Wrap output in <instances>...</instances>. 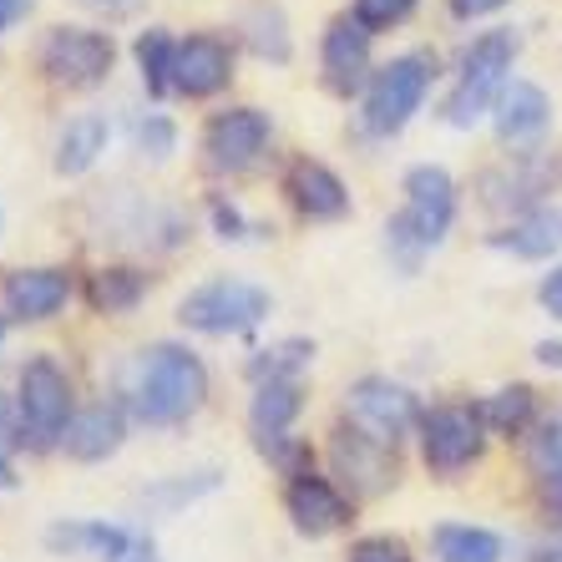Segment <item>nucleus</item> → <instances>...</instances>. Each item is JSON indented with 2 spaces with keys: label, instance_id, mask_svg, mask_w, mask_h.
Instances as JSON below:
<instances>
[{
  "label": "nucleus",
  "instance_id": "f257e3e1",
  "mask_svg": "<svg viewBox=\"0 0 562 562\" xmlns=\"http://www.w3.org/2000/svg\"><path fill=\"white\" fill-rule=\"evenodd\" d=\"M209 395V370L183 345H153L132 355L122 370V401L147 426H178L188 420Z\"/></svg>",
  "mask_w": 562,
  "mask_h": 562
},
{
  "label": "nucleus",
  "instance_id": "f03ea898",
  "mask_svg": "<svg viewBox=\"0 0 562 562\" xmlns=\"http://www.w3.org/2000/svg\"><path fill=\"white\" fill-rule=\"evenodd\" d=\"M451 218H457V183L451 172L436 168V162H420L406 172V213L391 218V249L406 254V269L416 263L420 249H436L446 234H451Z\"/></svg>",
  "mask_w": 562,
  "mask_h": 562
},
{
  "label": "nucleus",
  "instance_id": "7ed1b4c3",
  "mask_svg": "<svg viewBox=\"0 0 562 562\" xmlns=\"http://www.w3.org/2000/svg\"><path fill=\"white\" fill-rule=\"evenodd\" d=\"M512 61H517V36L512 31H486V36L471 41L467 56H461L457 92L446 97V122L451 127H476L486 112H497L502 92L512 87Z\"/></svg>",
  "mask_w": 562,
  "mask_h": 562
},
{
  "label": "nucleus",
  "instance_id": "20e7f679",
  "mask_svg": "<svg viewBox=\"0 0 562 562\" xmlns=\"http://www.w3.org/2000/svg\"><path fill=\"white\" fill-rule=\"evenodd\" d=\"M431 77H436V56L426 52H406L385 61L375 71L366 92V132L370 137H395V132L406 127L411 117L420 112L426 92H431Z\"/></svg>",
  "mask_w": 562,
  "mask_h": 562
},
{
  "label": "nucleus",
  "instance_id": "39448f33",
  "mask_svg": "<svg viewBox=\"0 0 562 562\" xmlns=\"http://www.w3.org/2000/svg\"><path fill=\"white\" fill-rule=\"evenodd\" d=\"M15 411H21V441L46 451L52 441H61L71 426V380L56 360L36 355L21 370V391H15Z\"/></svg>",
  "mask_w": 562,
  "mask_h": 562
},
{
  "label": "nucleus",
  "instance_id": "423d86ee",
  "mask_svg": "<svg viewBox=\"0 0 562 562\" xmlns=\"http://www.w3.org/2000/svg\"><path fill=\"white\" fill-rule=\"evenodd\" d=\"M269 314V289L249 279H209L178 304V319L198 335H244Z\"/></svg>",
  "mask_w": 562,
  "mask_h": 562
},
{
  "label": "nucleus",
  "instance_id": "0eeeda50",
  "mask_svg": "<svg viewBox=\"0 0 562 562\" xmlns=\"http://www.w3.org/2000/svg\"><path fill=\"white\" fill-rule=\"evenodd\" d=\"M117 61V46L102 31H81V26H56L41 41V71L66 87V92H81V87H97V81L112 71Z\"/></svg>",
  "mask_w": 562,
  "mask_h": 562
},
{
  "label": "nucleus",
  "instance_id": "6e6552de",
  "mask_svg": "<svg viewBox=\"0 0 562 562\" xmlns=\"http://www.w3.org/2000/svg\"><path fill=\"white\" fill-rule=\"evenodd\" d=\"M486 446V420L476 406H436L431 416L420 420V451H426V467L451 476V471H467L471 461L482 457Z\"/></svg>",
  "mask_w": 562,
  "mask_h": 562
},
{
  "label": "nucleus",
  "instance_id": "1a4fd4ad",
  "mask_svg": "<svg viewBox=\"0 0 562 562\" xmlns=\"http://www.w3.org/2000/svg\"><path fill=\"white\" fill-rule=\"evenodd\" d=\"M345 416L366 436L395 446L411 431V420H416V395L385 375H366V380H355L350 395H345Z\"/></svg>",
  "mask_w": 562,
  "mask_h": 562
},
{
  "label": "nucleus",
  "instance_id": "9d476101",
  "mask_svg": "<svg viewBox=\"0 0 562 562\" xmlns=\"http://www.w3.org/2000/svg\"><path fill=\"white\" fill-rule=\"evenodd\" d=\"M269 117L259 106H234V112H218L209 122V137H203V153L218 172H244L254 157L269 147Z\"/></svg>",
  "mask_w": 562,
  "mask_h": 562
},
{
  "label": "nucleus",
  "instance_id": "9b49d317",
  "mask_svg": "<svg viewBox=\"0 0 562 562\" xmlns=\"http://www.w3.org/2000/svg\"><path fill=\"white\" fill-rule=\"evenodd\" d=\"M71 300L66 269H11L0 284V314L5 319H52Z\"/></svg>",
  "mask_w": 562,
  "mask_h": 562
},
{
  "label": "nucleus",
  "instance_id": "f8f14e48",
  "mask_svg": "<svg viewBox=\"0 0 562 562\" xmlns=\"http://www.w3.org/2000/svg\"><path fill=\"white\" fill-rule=\"evenodd\" d=\"M234 77V56L218 36H188L178 41V61H172V92L183 97H213Z\"/></svg>",
  "mask_w": 562,
  "mask_h": 562
},
{
  "label": "nucleus",
  "instance_id": "ddd939ff",
  "mask_svg": "<svg viewBox=\"0 0 562 562\" xmlns=\"http://www.w3.org/2000/svg\"><path fill=\"white\" fill-rule=\"evenodd\" d=\"M284 507L304 537H325V532H335V527H345V517H350V502L340 497V486H329L325 476H314V471L289 482Z\"/></svg>",
  "mask_w": 562,
  "mask_h": 562
},
{
  "label": "nucleus",
  "instance_id": "4468645a",
  "mask_svg": "<svg viewBox=\"0 0 562 562\" xmlns=\"http://www.w3.org/2000/svg\"><path fill=\"white\" fill-rule=\"evenodd\" d=\"M335 467H340L360 492H380V486L395 482V446L366 436L360 426H345V431H335Z\"/></svg>",
  "mask_w": 562,
  "mask_h": 562
},
{
  "label": "nucleus",
  "instance_id": "2eb2a0df",
  "mask_svg": "<svg viewBox=\"0 0 562 562\" xmlns=\"http://www.w3.org/2000/svg\"><path fill=\"white\" fill-rule=\"evenodd\" d=\"M325 81L335 92H355L370 71V31L355 21V15H340V21H329L325 31Z\"/></svg>",
  "mask_w": 562,
  "mask_h": 562
},
{
  "label": "nucleus",
  "instance_id": "dca6fc26",
  "mask_svg": "<svg viewBox=\"0 0 562 562\" xmlns=\"http://www.w3.org/2000/svg\"><path fill=\"white\" fill-rule=\"evenodd\" d=\"M284 193L294 198V209H300L304 218H340V213L350 209V193H345V183L325 168V162H310V157L289 168Z\"/></svg>",
  "mask_w": 562,
  "mask_h": 562
},
{
  "label": "nucleus",
  "instance_id": "f3484780",
  "mask_svg": "<svg viewBox=\"0 0 562 562\" xmlns=\"http://www.w3.org/2000/svg\"><path fill=\"white\" fill-rule=\"evenodd\" d=\"M552 122V102L542 87L532 81H512L497 102V132L502 143H527V137H542Z\"/></svg>",
  "mask_w": 562,
  "mask_h": 562
},
{
  "label": "nucleus",
  "instance_id": "a211bd4d",
  "mask_svg": "<svg viewBox=\"0 0 562 562\" xmlns=\"http://www.w3.org/2000/svg\"><path fill=\"white\" fill-rule=\"evenodd\" d=\"M61 446H66V457H77V461H106L122 446V411L117 406L77 411L61 436Z\"/></svg>",
  "mask_w": 562,
  "mask_h": 562
},
{
  "label": "nucleus",
  "instance_id": "6ab92c4d",
  "mask_svg": "<svg viewBox=\"0 0 562 562\" xmlns=\"http://www.w3.org/2000/svg\"><path fill=\"white\" fill-rule=\"evenodd\" d=\"M102 153H106V117H97V112L71 117L61 127V137H56V172H61V178H77V172H87Z\"/></svg>",
  "mask_w": 562,
  "mask_h": 562
},
{
  "label": "nucleus",
  "instance_id": "aec40b11",
  "mask_svg": "<svg viewBox=\"0 0 562 562\" xmlns=\"http://www.w3.org/2000/svg\"><path fill=\"white\" fill-rule=\"evenodd\" d=\"M46 542L56 552H92V558H106V562L127 558V548H132V537L106 522H61L46 532Z\"/></svg>",
  "mask_w": 562,
  "mask_h": 562
},
{
  "label": "nucleus",
  "instance_id": "412c9836",
  "mask_svg": "<svg viewBox=\"0 0 562 562\" xmlns=\"http://www.w3.org/2000/svg\"><path fill=\"white\" fill-rule=\"evenodd\" d=\"M300 416V385L294 380H269L254 391V406H249V426H254V441H274L284 436V426Z\"/></svg>",
  "mask_w": 562,
  "mask_h": 562
},
{
  "label": "nucleus",
  "instance_id": "4be33fe9",
  "mask_svg": "<svg viewBox=\"0 0 562 562\" xmlns=\"http://www.w3.org/2000/svg\"><path fill=\"white\" fill-rule=\"evenodd\" d=\"M497 249H512L517 259H548L552 249H562V209H542L532 218H522L517 228L492 238Z\"/></svg>",
  "mask_w": 562,
  "mask_h": 562
},
{
  "label": "nucleus",
  "instance_id": "5701e85b",
  "mask_svg": "<svg viewBox=\"0 0 562 562\" xmlns=\"http://www.w3.org/2000/svg\"><path fill=\"white\" fill-rule=\"evenodd\" d=\"M527 467H532L537 486L562 507V411H552V416L537 426L532 446H527Z\"/></svg>",
  "mask_w": 562,
  "mask_h": 562
},
{
  "label": "nucleus",
  "instance_id": "b1692460",
  "mask_svg": "<svg viewBox=\"0 0 562 562\" xmlns=\"http://www.w3.org/2000/svg\"><path fill=\"white\" fill-rule=\"evenodd\" d=\"M436 558L441 562H502V537L486 527L446 522L436 527Z\"/></svg>",
  "mask_w": 562,
  "mask_h": 562
},
{
  "label": "nucleus",
  "instance_id": "393cba45",
  "mask_svg": "<svg viewBox=\"0 0 562 562\" xmlns=\"http://www.w3.org/2000/svg\"><path fill=\"white\" fill-rule=\"evenodd\" d=\"M147 294V274L137 269H97L92 284H87V300L97 314H127L137 310V300Z\"/></svg>",
  "mask_w": 562,
  "mask_h": 562
},
{
  "label": "nucleus",
  "instance_id": "a878e982",
  "mask_svg": "<svg viewBox=\"0 0 562 562\" xmlns=\"http://www.w3.org/2000/svg\"><path fill=\"white\" fill-rule=\"evenodd\" d=\"M532 411H537V395L527 391V385H507V391H497L482 406V420L497 436H522L527 426H532Z\"/></svg>",
  "mask_w": 562,
  "mask_h": 562
},
{
  "label": "nucleus",
  "instance_id": "bb28decb",
  "mask_svg": "<svg viewBox=\"0 0 562 562\" xmlns=\"http://www.w3.org/2000/svg\"><path fill=\"white\" fill-rule=\"evenodd\" d=\"M172 61H178V41L168 31H147L137 41V66H143V81L153 97H168L172 92Z\"/></svg>",
  "mask_w": 562,
  "mask_h": 562
},
{
  "label": "nucleus",
  "instance_id": "cd10ccee",
  "mask_svg": "<svg viewBox=\"0 0 562 562\" xmlns=\"http://www.w3.org/2000/svg\"><path fill=\"white\" fill-rule=\"evenodd\" d=\"M310 355H314V345L310 340H284V345H274V350H259L249 360V375L259 380V385H269V380H294L304 366H310Z\"/></svg>",
  "mask_w": 562,
  "mask_h": 562
},
{
  "label": "nucleus",
  "instance_id": "c85d7f7f",
  "mask_svg": "<svg viewBox=\"0 0 562 562\" xmlns=\"http://www.w3.org/2000/svg\"><path fill=\"white\" fill-rule=\"evenodd\" d=\"M416 11V0H355V21L366 31H385L395 21H406Z\"/></svg>",
  "mask_w": 562,
  "mask_h": 562
},
{
  "label": "nucleus",
  "instance_id": "c756f323",
  "mask_svg": "<svg viewBox=\"0 0 562 562\" xmlns=\"http://www.w3.org/2000/svg\"><path fill=\"white\" fill-rule=\"evenodd\" d=\"M254 52L274 56V61H284V56H289L284 15H279V11H259V15H254Z\"/></svg>",
  "mask_w": 562,
  "mask_h": 562
},
{
  "label": "nucleus",
  "instance_id": "7c9ffc66",
  "mask_svg": "<svg viewBox=\"0 0 562 562\" xmlns=\"http://www.w3.org/2000/svg\"><path fill=\"white\" fill-rule=\"evenodd\" d=\"M137 147H143L147 157H157V162H162V157L178 147V132H172L168 117H147L143 127H137Z\"/></svg>",
  "mask_w": 562,
  "mask_h": 562
},
{
  "label": "nucleus",
  "instance_id": "2f4dec72",
  "mask_svg": "<svg viewBox=\"0 0 562 562\" xmlns=\"http://www.w3.org/2000/svg\"><path fill=\"white\" fill-rule=\"evenodd\" d=\"M350 562H411V558L395 537H366V542L350 548Z\"/></svg>",
  "mask_w": 562,
  "mask_h": 562
},
{
  "label": "nucleus",
  "instance_id": "473e14b6",
  "mask_svg": "<svg viewBox=\"0 0 562 562\" xmlns=\"http://www.w3.org/2000/svg\"><path fill=\"white\" fill-rule=\"evenodd\" d=\"M77 5H87L92 15H106V21H127V15L143 11V0H77Z\"/></svg>",
  "mask_w": 562,
  "mask_h": 562
},
{
  "label": "nucleus",
  "instance_id": "72a5a7b5",
  "mask_svg": "<svg viewBox=\"0 0 562 562\" xmlns=\"http://www.w3.org/2000/svg\"><path fill=\"white\" fill-rule=\"evenodd\" d=\"M446 5H451V15H457V21H482V15L502 11L507 0H446Z\"/></svg>",
  "mask_w": 562,
  "mask_h": 562
},
{
  "label": "nucleus",
  "instance_id": "f704fd0d",
  "mask_svg": "<svg viewBox=\"0 0 562 562\" xmlns=\"http://www.w3.org/2000/svg\"><path fill=\"white\" fill-rule=\"evenodd\" d=\"M537 300H542V310H548L552 319H562V269H552V274L542 279V289H537Z\"/></svg>",
  "mask_w": 562,
  "mask_h": 562
},
{
  "label": "nucleus",
  "instance_id": "c9c22d12",
  "mask_svg": "<svg viewBox=\"0 0 562 562\" xmlns=\"http://www.w3.org/2000/svg\"><path fill=\"white\" fill-rule=\"evenodd\" d=\"M21 441V411L11 406V395H0V446Z\"/></svg>",
  "mask_w": 562,
  "mask_h": 562
},
{
  "label": "nucleus",
  "instance_id": "e433bc0d",
  "mask_svg": "<svg viewBox=\"0 0 562 562\" xmlns=\"http://www.w3.org/2000/svg\"><path fill=\"white\" fill-rule=\"evenodd\" d=\"M26 11H31V0H0V31L15 26V21H21Z\"/></svg>",
  "mask_w": 562,
  "mask_h": 562
},
{
  "label": "nucleus",
  "instance_id": "4c0bfd02",
  "mask_svg": "<svg viewBox=\"0 0 562 562\" xmlns=\"http://www.w3.org/2000/svg\"><path fill=\"white\" fill-rule=\"evenodd\" d=\"M213 218H218L223 238H244V234H238V213L234 209H223V203H218V209H213Z\"/></svg>",
  "mask_w": 562,
  "mask_h": 562
},
{
  "label": "nucleus",
  "instance_id": "58836bf2",
  "mask_svg": "<svg viewBox=\"0 0 562 562\" xmlns=\"http://www.w3.org/2000/svg\"><path fill=\"white\" fill-rule=\"evenodd\" d=\"M537 360L542 366H562V345H537Z\"/></svg>",
  "mask_w": 562,
  "mask_h": 562
},
{
  "label": "nucleus",
  "instance_id": "ea45409f",
  "mask_svg": "<svg viewBox=\"0 0 562 562\" xmlns=\"http://www.w3.org/2000/svg\"><path fill=\"white\" fill-rule=\"evenodd\" d=\"M11 486H15V471H11V461L0 457V492H11Z\"/></svg>",
  "mask_w": 562,
  "mask_h": 562
},
{
  "label": "nucleus",
  "instance_id": "a19ab883",
  "mask_svg": "<svg viewBox=\"0 0 562 562\" xmlns=\"http://www.w3.org/2000/svg\"><path fill=\"white\" fill-rule=\"evenodd\" d=\"M537 562H562V548H558V552H542V558H537Z\"/></svg>",
  "mask_w": 562,
  "mask_h": 562
},
{
  "label": "nucleus",
  "instance_id": "79ce46f5",
  "mask_svg": "<svg viewBox=\"0 0 562 562\" xmlns=\"http://www.w3.org/2000/svg\"><path fill=\"white\" fill-rule=\"evenodd\" d=\"M0 340H5V319H0Z\"/></svg>",
  "mask_w": 562,
  "mask_h": 562
}]
</instances>
